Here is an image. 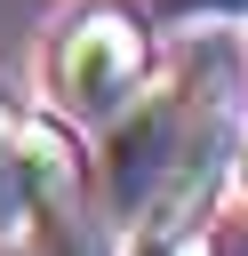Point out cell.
Here are the masks:
<instances>
[{"instance_id":"cell-1","label":"cell","mask_w":248,"mask_h":256,"mask_svg":"<svg viewBox=\"0 0 248 256\" xmlns=\"http://www.w3.org/2000/svg\"><path fill=\"white\" fill-rule=\"evenodd\" d=\"M144 80H152V24L136 8H80L56 24L40 56V88L56 120H112Z\"/></svg>"},{"instance_id":"cell-2","label":"cell","mask_w":248,"mask_h":256,"mask_svg":"<svg viewBox=\"0 0 248 256\" xmlns=\"http://www.w3.org/2000/svg\"><path fill=\"white\" fill-rule=\"evenodd\" d=\"M176 152H184V88H152V96H136V112L120 104L104 120V208L136 224L152 208V192L168 184Z\"/></svg>"},{"instance_id":"cell-3","label":"cell","mask_w":248,"mask_h":256,"mask_svg":"<svg viewBox=\"0 0 248 256\" xmlns=\"http://www.w3.org/2000/svg\"><path fill=\"white\" fill-rule=\"evenodd\" d=\"M32 224V184H24V112L0 104V232Z\"/></svg>"},{"instance_id":"cell-4","label":"cell","mask_w":248,"mask_h":256,"mask_svg":"<svg viewBox=\"0 0 248 256\" xmlns=\"http://www.w3.org/2000/svg\"><path fill=\"white\" fill-rule=\"evenodd\" d=\"M128 256H216V248L200 240V224H144L128 240Z\"/></svg>"},{"instance_id":"cell-5","label":"cell","mask_w":248,"mask_h":256,"mask_svg":"<svg viewBox=\"0 0 248 256\" xmlns=\"http://www.w3.org/2000/svg\"><path fill=\"white\" fill-rule=\"evenodd\" d=\"M232 168H240V184H248V120L232 128Z\"/></svg>"},{"instance_id":"cell-6","label":"cell","mask_w":248,"mask_h":256,"mask_svg":"<svg viewBox=\"0 0 248 256\" xmlns=\"http://www.w3.org/2000/svg\"><path fill=\"white\" fill-rule=\"evenodd\" d=\"M0 256H32V248H16V240H8V232H0Z\"/></svg>"}]
</instances>
